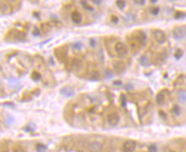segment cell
I'll return each mask as SVG.
<instances>
[{
    "instance_id": "5bb4252c",
    "label": "cell",
    "mask_w": 186,
    "mask_h": 152,
    "mask_svg": "<svg viewBox=\"0 0 186 152\" xmlns=\"http://www.w3.org/2000/svg\"><path fill=\"white\" fill-rule=\"evenodd\" d=\"M80 3H81V5L83 6V8H84L85 9H86V10H88V11H93V8H92L86 1H81Z\"/></svg>"
},
{
    "instance_id": "ba28073f",
    "label": "cell",
    "mask_w": 186,
    "mask_h": 152,
    "mask_svg": "<svg viewBox=\"0 0 186 152\" xmlns=\"http://www.w3.org/2000/svg\"><path fill=\"white\" fill-rule=\"evenodd\" d=\"M61 94L63 96V97H73L75 93L74 89L71 86H64L62 87L61 90H60Z\"/></svg>"
},
{
    "instance_id": "5b68a950",
    "label": "cell",
    "mask_w": 186,
    "mask_h": 152,
    "mask_svg": "<svg viewBox=\"0 0 186 152\" xmlns=\"http://www.w3.org/2000/svg\"><path fill=\"white\" fill-rule=\"evenodd\" d=\"M136 149V143L133 140H126L122 145V150L124 152H133Z\"/></svg>"
},
{
    "instance_id": "30bf717a",
    "label": "cell",
    "mask_w": 186,
    "mask_h": 152,
    "mask_svg": "<svg viewBox=\"0 0 186 152\" xmlns=\"http://www.w3.org/2000/svg\"><path fill=\"white\" fill-rule=\"evenodd\" d=\"M71 19L74 23L78 24V23H80V22L82 20V16L78 11H74L71 15Z\"/></svg>"
},
{
    "instance_id": "e0dca14e",
    "label": "cell",
    "mask_w": 186,
    "mask_h": 152,
    "mask_svg": "<svg viewBox=\"0 0 186 152\" xmlns=\"http://www.w3.org/2000/svg\"><path fill=\"white\" fill-rule=\"evenodd\" d=\"M47 150L46 145H43V144H38L36 145V151L37 152H45Z\"/></svg>"
},
{
    "instance_id": "e575fe53",
    "label": "cell",
    "mask_w": 186,
    "mask_h": 152,
    "mask_svg": "<svg viewBox=\"0 0 186 152\" xmlns=\"http://www.w3.org/2000/svg\"><path fill=\"white\" fill-rule=\"evenodd\" d=\"M170 152H175V151H170Z\"/></svg>"
},
{
    "instance_id": "d6986e66",
    "label": "cell",
    "mask_w": 186,
    "mask_h": 152,
    "mask_svg": "<svg viewBox=\"0 0 186 152\" xmlns=\"http://www.w3.org/2000/svg\"><path fill=\"white\" fill-rule=\"evenodd\" d=\"M179 98L182 103L186 102V91H179Z\"/></svg>"
},
{
    "instance_id": "4fadbf2b",
    "label": "cell",
    "mask_w": 186,
    "mask_h": 152,
    "mask_svg": "<svg viewBox=\"0 0 186 152\" xmlns=\"http://www.w3.org/2000/svg\"><path fill=\"white\" fill-rule=\"evenodd\" d=\"M99 78V74L97 71H91L89 73V79L91 80H97Z\"/></svg>"
},
{
    "instance_id": "1f68e13d",
    "label": "cell",
    "mask_w": 186,
    "mask_h": 152,
    "mask_svg": "<svg viewBox=\"0 0 186 152\" xmlns=\"http://www.w3.org/2000/svg\"><path fill=\"white\" fill-rule=\"evenodd\" d=\"M160 115L164 119H166V115L163 111H160Z\"/></svg>"
},
{
    "instance_id": "9a60e30c",
    "label": "cell",
    "mask_w": 186,
    "mask_h": 152,
    "mask_svg": "<svg viewBox=\"0 0 186 152\" xmlns=\"http://www.w3.org/2000/svg\"><path fill=\"white\" fill-rule=\"evenodd\" d=\"M172 114L175 115V116H179L180 113H181V109H180V107H179V105L175 104V105L172 107Z\"/></svg>"
},
{
    "instance_id": "7402d4cb",
    "label": "cell",
    "mask_w": 186,
    "mask_h": 152,
    "mask_svg": "<svg viewBox=\"0 0 186 152\" xmlns=\"http://www.w3.org/2000/svg\"><path fill=\"white\" fill-rule=\"evenodd\" d=\"M182 56H183V51H182L181 49H178V50L175 51V53H174V57H175V58H176L177 60L180 59V58L182 57Z\"/></svg>"
},
{
    "instance_id": "6da1fadb",
    "label": "cell",
    "mask_w": 186,
    "mask_h": 152,
    "mask_svg": "<svg viewBox=\"0 0 186 152\" xmlns=\"http://www.w3.org/2000/svg\"><path fill=\"white\" fill-rule=\"evenodd\" d=\"M5 40L8 42H23L25 41V33L16 29L9 31L5 38Z\"/></svg>"
},
{
    "instance_id": "cb8c5ba5",
    "label": "cell",
    "mask_w": 186,
    "mask_h": 152,
    "mask_svg": "<svg viewBox=\"0 0 186 152\" xmlns=\"http://www.w3.org/2000/svg\"><path fill=\"white\" fill-rule=\"evenodd\" d=\"M73 48L76 51H80L83 48V45L81 43H74L73 44Z\"/></svg>"
},
{
    "instance_id": "52a82bcc",
    "label": "cell",
    "mask_w": 186,
    "mask_h": 152,
    "mask_svg": "<svg viewBox=\"0 0 186 152\" xmlns=\"http://www.w3.org/2000/svg\"><path fill=\"white\" fill-rule=\"evenodd\" d=\"M103 149V145L97 141L91 142L88 146V151L89 152H101Z\"/></svg>"
},
{
    "instance_id": "7a4b0ae2",
    "label": "cell",
    "mask_w": 186,
    "mask_h": 152,
    "mask_svg": "<svg viewBox=\"0 0 186 152\" xmlns=\"http://www.w3.org/2000/svg\"><path fill=\"white\" fill-rule=\"evenodd\" d=\"M172 35L173 38L177 40L183 39L186 37V26H180L176 27L172 30Z\"/></svg>"
},
{
    "instance_id": "836d02e7",
    "label": "cell",
    "mask_w": 186,
    "mask_h": 152,
    "mask_svg": "<svg viewBox=\"0 0 186 152\" xmlns=\"http://www.w3.org/2000/svg\"><path fill=\"white\" fill-rule=\"evenodd\" d=\"M150 3H157V1H156V0H153V1L150 0Z\"/></svg>"
},
{
    "instance_id": "603a6c76",
    "label": "cell",
    "mask_w": 186,
    "mask_h": 152,
    "mask_svg": "<svg viewBox=\"0 0 186 152\" xmlns=\"http://www.w3.org/2000/svg\"><path fill=\"white\" fill-rule=\"evenodd\" d=\"M120 104L122 107H125L126 105V97L125 94L120 95Z\"/></svg>"
},
{
    "instance_id": "2e32d148",
    "label": "cell",
    "mask_w": 186,
    "mask_h": 152,
    "mask_svg": "<svg viewBox=\"0 0 186 152\" xmlns=\"http://www.w3.org/2000/svg\"><path fill=\"white\" fill-rule=\"evenodd\" d=\"M139 61L143 66H148L149 64V60L146 56H142L139 59Z\"/></svg>"
},
{
    "instance_id": "d4e9b609",
    "label": "cell",
    "mask_w": 186,
    "mask_h": 152,
    "mask_svg": "<svg viewBox=\"0 0 186 152\" xmlns=\"http://www.w3.org/2000/svg\"><path fill=\"white\" fill-rule=\"evenodd\" d=\"M148 150H149V152H157V148H156V146L155 145H149Z\"/></svg>"
},
{
    "instance_id": "484cf974",
    "label": "cell",
    "mask_w": 186,
    "mask_h": 152,
    "mask_svg": "<svg viewBox=\"0 0 186 152\" xmlns=\"http://www.w3.org/2000/svg\"><path fill=\"white\" fill-rule=\"evenodd\" d=\"M159 12L160 9L159 8H157V7H155V8L151 9V13H152V15H154V16H157V15L159 14Z\"/></svg>"
},
{
    "instance_id": "277c9868",
    "label": "cell",
    "mask_w": 186,
    "mask_h": 152,
    "mask_svg": "<svg viewBox=\"0 0 186 152\" xmlns=\"http://www.w3.org/2000/svg\"><path fill=\"white\" fill-rule=\"evenodd\" d=\"M153 37L156 39V41L159 44H164L166 40V36L163 31L156 29L153 32Z\"/></svg>"
},
{
    "instance_id": "3957f363",
    "label": "cell",
    "mask_w": 186,
    "mask_h": 152,
    "mask_svg": "<svg viewBox=\"0 0 186 152\" xmlns=\"http://www.w3.org/2000/svg\"><path fill=\"white\" fill-rule=\"evenodd\" d=\"M114 50L120 57H124L128 53V49L126 45L122 42H117L114 45Z\"/></svg>"
},
{
    "instance_id": "d6a6232c",
    "label": "cell",
    "mask_w": 186,
    "mask_h": 152,
    "mask_svg": "<svg viewBox=\"0 0 186 152\" xmlns=\"http://www.w3.org/2000/svg\"><path fill=\"white\" fill-rule=\"evenodd\" d=\"M94 3H96V4H100L101 3H103V1H101V0H99V1H96V0H93L92 1Z\"/></svg>"
},
{
    "instance_id": "ac0fdd59",
    "label": "cell",
    "mask_w": 186,
    "mask_h": 152,
    "mask_svg": "<svg viewBox=\"0 0 186 152\" xmlns=\"http://www.w3.org/2000/svg\"><path fill=\"white\" fill-rule=\"evenodd\" d=\"M186 16V13L185 12H182V11H177L174 15V18L175 19H184L185 18Z\"/></svg>"
},
{
    "instance_id": "8fae6325",
    "label": "cell",
    "mask_w": 186,
    "mask_h": 152,
    "mask_svg": "<svg viewBox=\"0 0 186 152\" xmlns=\"http://www.w3.org/2000/svg\"><path fill=\"white\" fill-rule=\"evenodd\" d=\"M82 68V61L79 59H74L72 61V68L74 71H79Z\"/></svg>"
},
{
    "instance_id": "ffe728a7",
    "label": "cell",
    "mask_w": 186,
    "mask_h": 152,
    "mask_svg": "<svg viewBox=\"0 0 186 152\" xmlns=\"http://www.w3.org/2000/svg\"><path fill=\"white\" fill-rule=\"evenodd\" d=\"M40 78H41V75H40V74H39V72L34 71V72L32 74V79L34 81H38V80H40Z\"/></svg>"
},
{
    "instance_id": "4316f807",
    "label": "cell",
    "mask_w": 186,
    "mask_h": 152,
    "mask_svg": "<svg viewBox=\"0 0 186 152\" xmlns=\"http://www.w3.org/2000/svg\"><path fill=\"white\" fill-rule=\"evenodd\" d=\"M111 22L114 24H117L118 22H119V18L116 16H111Z\"/></svg>"
},
{
    "instance_id": "7c38bea8",
    "label": "cell",
    "mask_w": 186,
    "mask_h": 152,
    "mask_svg": "<svg viewBox=\"0 0 186 152\" xmlns=\"http://www.w3.org/2000/svg\"><path fill=\"white\" fill-rule=\"evenodd\" d=\"M156 101L159 105H161V104L164 103V102H165V94H164L163 91H160L159 93L156 95Z\"/></svg>"
},
{
    "instance_id": "f546056e",
    "label": "cell",
    "mask_w": 186,
    "mask_h": 152,
    "mask_svg": "<svg viewBox=\"0 0 186 152\" xmlns=\"http://www.w3.org/2000/svg\"><path fill=\"white\" fill-rule=\"evenodd\" d=\"M90 45H91V46H95V45H96V40H95L94 39H90Z\"/></svg>"
},
{
    "instance_id": "9c48e42d",
    "label": "cell",
    "mask_w": 186,
    "mask_h": 152,
    "mask_svg": "<svg viewBox=\"0 0 186 152\" xmlns=\"http://www.w3.org/2000/svg\"><path fill=\"white\" fill-rule=\"evenodd\" d=\"M114 68L115 69V71H117L118 73H123L126 69V65L123 61H117L114 63Z\"/></svg>"
},
{
    "instance_id": "4dcf8cb0",
    "label": "cell",
    "mask_w": 186,
    "mask_h": 152,
    "mask_svg": "<svg viewBox=\"0 0 186 152\" xmlns=\"http://www.w3.org/2000/svg\"><path fill=\"white\" fill-rule=\"evenodd\" d=\"M134 3H137V4L143 5V4H144V3H145V1H144V0H142V1H134Z\"/></svg>"
},
{
    "instance_id": "83f0119b",
    "label": "cell",
    "mask_w": 186,
    "mask_h": 152,
    "mask_svg": "<svg viewBox=\"0 0 186 152\" xmlns=\"http://www.w3.org/2000/svg\"><path fill=\"white\" fill-rule=\"evenodd\" d=\"M32 35H33V36H39V35H40V31L37 28H35L33 32H32Z\"/></svg>"
},
{
    "instance_id": "44dd1931",
    "label": "cell",
    "mask_w": 186,
    "mask_h": 152,
    "mask_svg": "<svg viewBox=\"0 0 186 152\" xmlns=\"http://www.w3.org/2000/svg\"><path fill=\"white\" fill-rule=\"evenodd\" d=\"M116 3V5L118 6L119 9H123L126 6V1H123V0H118L115 2Z\"/></svg>"
},
{
    "instance_id": "8992f818",
    "label": "cell",
    "mask_w": 186,
    "mask_h": 152,
    "mask_svg": "<svg viewBox=\"0 0 186 152\" xmlns=\"http://www.w3.org/2000/svg\"><path fill=\"white\" fill-rule=\"evenodd\" d=\"M107 120H108V122L110 126H116L119 122H120V116L117 113L115 112H113V113H110L108 117H107Z\"/></svg>"
},
{
    "instance_id": "f1b7e54d",
    "label": "cell",
    "mask_w": 186,
    "mask_h": 152,
    "mask_svg": "<svg viewBox=\"0 0 186 152\" xmlns=\"http://www.w3.org/2000/svg\"><path fill=\"white\" fill-rule=\"evenodd\" d=\"M114 86H121L122 85V82L120 81V80H115V81H114V83H113Z\"/></svg>"
}]
</instances>
